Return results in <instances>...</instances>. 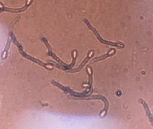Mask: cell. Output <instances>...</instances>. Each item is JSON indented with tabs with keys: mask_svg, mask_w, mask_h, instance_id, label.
Listing matches in <instances>:
<instances>
[{
	"mask_svg": "<svg viewBox=\"0 0 153 129\" xmlns=\"http://www.w3.org/2000/svg\"><path fill=\"white\" fill-rule=\"evenodd\" d=\"M11 40V38H8V41H7V44H6V45L5 46V48H4V51L2 53L1 56V57L3 60H4V59H6L7 58L8 50H9L10 46Z\"/></svg>",
	"mask_w": 153,
	"mask_h": 129,
	"instance_id": "6da1fadb",
	"label": "cell"
},
{
	"mask_svg": "<svg viewBox=\"0 0 153 129\" xmlns=\"http://www.w3.org/2000/svg\"><path fill=\"white\" fill-rule=\"evenodd\" d=\"M6 7L2 3L0 2V13L4 11V9Z\"/></svg>",
	"mask_w": 153,
	"mask_h": 129,
	"instance_id": "7a4b0ae2",
	"label": "cell"
}]
</instances>
